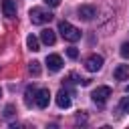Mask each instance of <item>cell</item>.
<instances>
[{"label":"cell","mask_w":129,"mask_h":129,"mask_svg":"<svg viewBox=\"0 0 129 129\" xmlns=\"http://www.w3.org/2000/svg\"><path fill=\"white\" fill-rule=\"evenodd\" d=\"M58 32H60L62 38L69 40V42H77V40H81V30H79L77 26H73L71 22H67V20H62V22L58 24Z\"/></svg>","instance_id":"obj_1"},{"label":"cell","mask_w":129,"mask_h":129,"mask_svg":"<svg viewBox=\"0 0 129 129\" xmlns=\"http://www.w3.org/2000/svg\"><path fill=\"white\" fill-rule=\"evenodd\" d=\"M28 16H30L32 24H46V22H50V20H52V14H50L46 8H40V6H36V8H30Z\"/></svg>","instance_id":"obj_2"},{"label":"cell","mask_w":129,"mask_h":129,"mask_svg":"<svg viewBox=\"0 0 129 129\" xmlns=\"http://www.w3.org/2000/svg\"><path fill=\"white\" fill-rule=\"evenodd\" d=\"M111 97V87H97L93 93H91V99H93V103H97V105H105L107 103V99Z\"/></svg>","instance_id":"obj_3"},{"label":"cell","mask_w":129,"mask_h":129,"mask_svg":"<svg viewBox=\"0 0 129 129\" xmlns=\"http://www.w3.org/2000/svg\"><path fill=\"white\" fill-rule=\"evenodd\" d=\"M50 103V91L48 89H36V95H34V105L38 109H46Z\"/></svg>","instance_id":"obj_4"},{"label":"cell","mask_w":129,"mask_h":129,"mask_svg":"<svg viewBox=\"0 0 129 129\" xmlns=\"http://www.w3.org/2000/svg\"><path fill=\"white\" fill-rule=\"evenodd\" d=\"M85 67L89 73H97L101 67H103V56L101 54H91L87 60H85Z\"/></svg>","instance_id":"obj_5"},{"label":"cell","mask_w":129,"mask_h":129,"mask_svg":"<svg viewBox=\"0 0 129 129\" xmlns=\"http://www.w3.org/2000/svg\"><path fill=\"white\" fill-rule=\"evenodd\" d=\"M77 14H79V18H83V20H93L95 18V6H91V4H81L79 8H77Z\"/></svg>","instance_id":"obj_6"},{"label":"cell","mask_w":129,"mask_h":129,"mask_svg":"<svg viewBox=\"0 0 129 129\" xmlns=\"http://www.w3.org/2000/svg\"><path fill=\"white\" fill-rule=\"evenodd\" d=\"M56 105H58L60 109H69V107H71V91L60 89V91L56 93Z\"/></svg>","instance_id":"obj_7"},{"label":"cell","mask_w":129,"mask_h":129,"mask_svg":"<svg viewBox=\"0 0 129 129\" xmlns=\"http://www.w3.org/2000/svg\"><path fill=\"white\" fill-rule=\"evenodd\" d=\"M46 67H48L50 73H56V71L62 69V58H60L58 54H48V56H46Z\"/></svg>","instance_id":"obj_8"},{"label":"cell","mask_w":129,"mask_h":129,"mask_svg":"<svg viewBox=\"0 0 129 129\" xmlns=\"http://www.w3.org/2000/svg\"><path fill=\"white\" fill-rule=\"evenodd\" d=\"M2 12L8 18L16 16V0H2Z\"/></svg>","instance_id":"obj_9"},{"label":"cell","mask_w":129,"mask_h":129,"mask_svg":"<svg viewBox=\"0 0 129 129\" xmlns=\"http://www.w3.org/2000/svg\"><path fill=\"white\" fill-rule=\"evenodd\" d=\"M113 77L117 81H127L129 79V64H119L115 71H113Z\"/></svg>","instance_id":"obj_10"},{"label":"cell","mask_w":129,"mask_h":129,"mask_svg":"<svg viewBox=\"0 0 129 129\" xmlns=\"http://www.w3.org/2000/svg\"><path fill=\"white\" fill-rule=\"evenodd\" d=\"M40 40H42L44 44H54V40H56L54 30H50V28H42V30H40Z\"/></svg>","instance_id":"obj_11"},{"label":"cell","mask_w":129,"mask_h":129,"mask_svg":"<svg viewBox=\"0 0 129 129\" xmlns=\"http://www.w3.org/2000/svg\"><path fill=\"white\" fill-rule=\"evenodd\" d=\"M26 46H28V50L36 52V50H40V40H38L34 34H28V38H26Z\"/></svg>","instance_id":"obj_12"},{"label":"cell","mask_w":129,"mask_h":129,"mask_svg":"<svg viewBox=\"0 0 129 129\" xmlns=\"http://www.w3.org/2000/svg\"><path fill=\"white\" fill-rule=\"evenodd\" d=\"M34 95H36V87L28 85V87H26V91H24V97H26L24 101H26V105H28V107L32 105V101H34Z\"/></svg>","instance_id":"obj_13"},{"label":"cell","mask_w":129,"mask_h":129,"mask_svg":"<svg viewBox=\"0 0 129 129\" xmlns=\"http://www.w3.org/2000/svg\"><path fill=\"white\" fill-rule=\"evenodd\" d=\"M28 73H30L32 77H38V75H40V62H38V60H32V62L28 64Z\"/></svg>","instance_id":"obj_14"},{"label":"cell","mask_w":129,"mask_h":129,"mask_svg":"<svg viewBox=\"0 0 129 129\" xmlns=\"http://www.w3.org/2000/svg\"><path fill=\"white\" fill-rule=\"evenodd\" d=\"M119 111L121 113H129V97H123L119 101Z\"/></svg>","instance_id":"obj_15"},{"label":"cell","mask_w":129,"mask_h":129,"mask_svg":"<svg viewBox=\"0 0 129 129\" xmlns=\"http://www.w3.org/2000/svg\"><path fill=\"white\" fill-rule=\"evenodd\" d=\"M121 56L123 58H129V42H123L121 44Z\"/></svg>","instance_id":"obj_16"},{"label":"cell","mask_w":129,"mask_h":129,"mask_svg":"<svg viewBox=\"0 0 129 129\" xmlns=\"http://www.w3.org/2000/svg\"><path fill=\"white\" fill-rule=\"evenodd\" d=\"M67 56H69V58H77V56H79V50H77L75 46H71V48H67Z\"/></svg>","instance_id":"obj_17"},{"label":"cell","mask_w":129,"mask_h":129,"mask_svg":"<svg viewBox=\"0 0 129 129\" xmlns=\"http://www.w3.org/2000/svg\"><path fill=\"white\" fill-rule=\"evenodd\" d=\"M44 2H46L48 6H58V4H60V0H44Z\"/></svg>","instance_id":"obj_18"},{"label":"cell","mask_w":129,"mask_h":129,"mask_svg":"<svg viewBox=\"0 0 129 129\" xmlns=\"http://www.w3.org/2000/svg\"><path fill=\"white\" fill-rule=\"evenodd\" d=\"M125 91H127V93H129V85H127V87H125Z\"/></svg>","instance_id":"obj_19"},{"label":"cell","mask_w":129,"mask_h":129,"mask_svg":"<svg viewBox=\"0 0 129 129\" xmlns=\"http://www.w3.org/2000/svg\"><path fill=\"white\" fill-rule=\"evenodd\" d=\"M0 97H2V89H0Z\"/></svg>","instance_id":"obj_20"}]
</instances>
